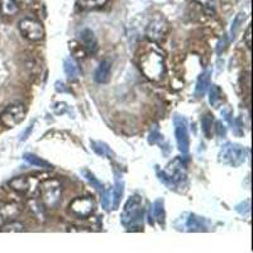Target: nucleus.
<instances>
[{
  "label": "nucleus",
  "mask_w": 253,
  "mask_h": 253,
  "mask_svg": "<svg viewBox=\"0 0 253 253\" xmlns=\"http://www.w3.org/2000/svg\"><path fill=\"white\" fill-rule=\"evenodd\" d=\"M143 200L139 195H133L128 199L121 215V223L126 228L141 227L143 224Z\"/></svg>",
  "instance_id": "obj_1"
},
{
  "label": "nucleus",
  "mask_w": 253,
  "mask_h": 253,
  "mask_svg": "<svg viewBox=\"0 0 253 253\" xmlns=\"http://www.w3.org/2000/svg\"><path fill=\"white\" fill-rule=\"evenodd\" d=\"M139 65H141L142 72L151 80H160L165 74L164 58L155 51H148L146 55L142 56Z\"/></svg>",
  "instance_id": "obj_2"
},
{
  "label": "nucleus",
  "mask_w": 253,
  "mask_h": 253,
  "mask_svg": "<svg viewBox=\"0 0 253 253\" xmlns=\"http://www.w3.org/2000/svg\"><path fill=\"white\" fill-rule=\"evenodd\" d=\"M248 151L241 144L237 143H225L221 147L220 152H219V160L220 162L225 165L237 167L241 166L247 158Z\"/></svg>",
  "instance_id": "obj_3"
},
{
  "label": "nucleus",
  "mask_w": 253,
  "mask_h": 253,
  "mask_svg": "<svg viewBox=\"0 0 253 253\" xmlns=\"http://www.w3.org/2000/svg\"><path fill=\"white\" fill-rule=\"evenodd\" d=\"M40 193L42 203L47 208H56L60 204L62 186L57 180H47L41 184Z\"/></svg>",
  "instance_id": "obj_4"
},
{
  "label": "nucleus",
  "mask_w": 253,
  "mask_h": 253,
  "mask_svg": "<svg viewBox=\"0 0 253 253\" xmlns=\"http://www.w3.org/2000/svg\"><path fill=\"white\" fill-rule=\"evenodd\" d=\"M27 109L23 104L15 103L6 107L0 114V122L1 124L8 128H14L18 124H20L26 118Z\"/></svg>",
  "instance_id": "obj_5"
},
{
  "label": "nucleus",
  "mask_w": 253,
  "mask_h": 253,
  "mask_svg": "<svg viewBox=\"0 0 253 253\" xmlns=\"http://www.w3.org/2000/svg\"><path fill=\"white\" fill-rule=\"evenodd\" d=\"M19 31L24 38L29 41H41L44 37V28L40 20L35 18H24L19 22Z\"/></svg>",
  "instance_id": "obj_6"
},
{
  "label": "nucleus",
  "mask_w": 253,
  "mask_h": 253,
  "mask_svg": "<svg viewBox=\"0 0 253 253\" xmlns=\"http://www.w3.org/2000/svg\"><path fill=\"white\" fill-rule=\"evenodd\" d=\"M173 124H175V135L178 150L182 155H187L190 150V138L186 119L181 115H176L173 118Z\"/></svg>",
  "instance_id": "obj_7"
},
{
  "label": "nucleus",
  "mask_w": 253,
  "mask_h": 253,
  "mask_svg": "<svg viewBox=\"0 0 253 253\" xmlns=\"http://www.w3.org/2000/svg\"><path fill=\"white\" fill-rule=\"evenodd\" d=\"M70 211L78 218H89L95 210V203L90 196H79L70 203Z\"/></svg>",
  "instance_id": "obj_8"
},
{
  "label": "nucleus",
  "mask_w": 253,
  "mask_h": 253,
  "mask_svg": "<svg viewBox=\"0 0 253 253\" xmlns=\"http://www.w3.org/2000/svg\"><path fill=\"white\" fill-rule=\"evenodd\" d=\"M166 20L157 14L152 20H151L148 27H147V36H148V38H151L152 41H160L164 38L165 33H166Z\"/></svg>",
  "instance_id": "obj_9"
},
{
  "label": "nucleus",
  "mask_w": 253,
  "mask_h": 253,
  "mask_svg": "<svg viewBox=\"0 0 253 253\" xmlns=\"http://www.w3.org/2000/svg\"><path fill=\"white\" fill-rule=\"evenodd\" d=\"M79 41H80V46L85 49L86 53H95L98 51V40L91 29L84 28L79 35Z\"/></svg>",
  "instance_id": "obj_10"
},
{
  "label": "nucleus",
  "mask_w": 253,
  "mask_h": 253,
  "mask_svg": "<svg viewBox=\"0 0 253 253\" xmlns=\"http://www.w3.org/2000/svg\"><path fill=\"white\" fill-rule=\"evenodd\" d=\"M110 74H112V63L109 60H103L95 71L94 79L96 83L105 84L110 80Z\"/></svg>",
  "instance_id": "obj_11"
},
{
  "label": "nucleus",
  "mask_w": 253,
  "mask_h": 253,
  "mask_svg": "<svg viewBox=\"0 0 253 253\" xmlns=\"http://www.w3.org/2000/svg\"><path fill=\"white\" fill-rule=\"evenodd\" d=\"M150 223L152 224L153 221H157L158 224L165 225V207H164V200L162 199H157L155 200L152 204V208H151V213H150Z\"/></svg>",
  "instance_id": "obj_12"
},
{
  "label": "nucleus",
  "mask_w": 253,
  "mask_h": 253,
  "mask_svg": "<svg viewBox=\"0 0 253 253\" xmlns=\"http://www.w3.org/2000/svg\"><path fill=\"white\" fill-rule=\"evenodd\" d=\"M210 76H211V70L210 69H207L205 71H203L202 74L199 75L198 81H196V86H195V95L198 96V98H202L203 95L207 92L210 84Z\"/></svg>",
  "instance_id": "obj_13"
},
{
  "label": "nucleus",
  "mask_w": 253,
  "mask_h": 253,
  "mask_svg": "<svg viewBox=\"0 0 253 253\" xmlns=\"http://www.w3.org/2000/svg\"><path fill=\"white\" fill-rule=\"evenodd\" d=\"M32 181H33L32 178L26 177V176H19V177H14L13 180H10L9 186L18 193L26 194L32 190Z\"/></svg>",
  "instance_id": "obj_14"
},
{
  "label": "nucleus",
  "mask_w": 253,
  "mask_h": 253,
  "mask_svg": "<svg viewBox=\"0 0 253 253\" xmlns=\"http://www.w3.org/2000/svg\"><path fill=\"white\" fill-rule=\"evenodd\" d=\"M63 70H65V74L69 78V80H78L79 76H80V69H79L78 62L72 57L65 58Z\"/></svg>",
  "instance_id": "obj_15"
},
{
  "label": "nucleus",
  "mask_w": 253,
  "mask_h": 253,
  "mask_svg": "<svg viewBox=\"0 0 253 253\" xmlns=\"http://www.w3.org/2000/svg\"><path fill=\"white\" fill-rule=\"evenodd\" d=\"M124 194V182L122 178H119V176L117 175L115 177V185L114 189H113V210H117L121 204V200L123 198Z\"/></svg>",
  "instance_id": "obj_16"
},
{
  "label": "nucleus",
  "mask_w": 253,
  "mask_h": 253,
  "mask_svg": "<svg viewBox=\"0 0 253 253\" xmlns=\"http://www.w3.org/2000/svg\"><path fill=\"white\" fill-rule=\"evenodd\" d=\"M187 228L191 232H203V230H207V221L202 216L191 214L187 219Z\"/></svg>",
  "instance_id": "obj_17"
},
{
  "label": "nucleus",
  "mask_w": 253,
  "mask_h": 253,
  "mask_svg": "<svg viewBox=\"0 0 253 253\" xmlns=\"http://www.w3.org/2000/svg\"><path fill=\"white\" fill-rule=\"evenodd\" d=\"M107 3L108 0H78V5L81 10H98Z\"/></svg>",
  "instance_id": "obj_18"
},
{
  "label": "nucleus",
  "mask_w": 253,
  "mask_h": 253,
  "mask_svg": "<svg viewBox=\"0 0 253 253\" xmlns=\"http://www.w3.org/2000/svg\"><path fill=\"white\" fill-rule=\"evenodd\" d=\"M23 160L26 162H28L29 165H32V166L42 167V169H52V165L49 164L48 161H46L43 158L38 157V156L33 155V153H26V155L23 156Z\"/></svg>",
  "instance_id": "obj_19"
},
{
  "label": "nucleus",
  "mask_w": 253,
  "mask_h": 253,
  "mask_svg": "<svg viewBox=\"0 0 253 253\" xmlns=\"http://www.w3.org/2000/svg\"><path fill=\"white\" fill-rule=\"evenodd\" d=\"M91 147H92V150L98 153L99 156H103V157H108V158H110V160H112L113 156H114L113 151L110 150V147L108 146L107 143H104V142L92 141L91 142Z\"/></svg>",
  "instance_id": "obj_20"
},
{
  "label": "nucleus",
  "mask_w": 253,
  "mask_h": 253,
  "mask_svg": "<svg viewBox=\"0 0 253 253\" xmlns=\"http://www.w3.org/2000/svg\"><path fill=\"white\" fill-rule=\"evenodd\" d=\"M0 10L3 15H14L18 12L17 0H0Z\"/></svg>",
  "instance_id": "obj_21"
},
{
  "label": "nucleus",
  "mask_w": 253,
  "mask_h": 253,
  "mask_svg": "<svg viewBox=\"0 0 253 253\" xmlns=\"http://www.w3.org/2000/svg\"><path fill=\"white\" fill-rule=\"evenodd\" d=\"M221 96H223V92H221V89L218 86V85H211L209 91V103L211 107H218L219 103L221 101Z\"/></svg>",
  "instance_id": "obj_22"
},
{
  "label": "nucleus",
  "mask_w": 253,
  "mask_h": 253,
  "mask_svg": "<svg viewBox=\"0 0 253 253\" xmlns=\"http://www.w3.org/2000/svg\"><path fill=\"white\" fill-rule=\"evenodd\" d=\"M214 117L210 113L205 114L202 119V129L207 138H211V128H213Z\"/></svg>",
  "instance_id": "obj_23"
},
{
  "label": "nucleus",
  "mask_w": 253,
  "mask_h": 253,
  "mask_svg": "<svg viewBox=\"0 0 253 253\" xmlns=\"http://www.w3.org/2000/svg\"><path fill=\"white\" fill-rule=\"evenodd\" d=\"M81 173H83L84 177L86 178L87 181H89L90 184H91L92 186L95 187V189L98 190V191H101V190H103V185H101V182L99 181L98 178L95 177V176L92 175V173L90 172L89 170H86V169H84V170H81Z\"/></svg>",
  "instance_id": "obj_24"
},
{
  "label": "nucleus",
  "mask_w": 253,
  "mask_h": 253,
  "mask_svg": "<svg viewBox=\"0 0 253 253\" xmlns=\"http://www.w3.org/2000/svg\"><path fill=\"white\" fill-rule=\"evenodd\" d=\"M0 230H1V232H14V233H19V232H24L26 228H24V225L22 224V223H19V221H10L8 224L3 225V228Z\"/></svg>",
  "instance_id": "obj_25"
},
{
  "label": "nucleus",
  "mask_w": 253,
  "mask_h": 253,
  "mask_svg": "<svg viewBox=\"0 0 253 253\" xmlns=\"http://www.w3.org/2000/svg\"><path fill=\"white\" fill-rule=\"evenodd\" d=\"M246 14L245 13H241V14L237 15L233 20V24H232V29H230V35H232V38H236V35L238 33L239 28H241V24L245 22Z\"/></svg>",
  "instance_id": "obj_26"
},
{
  "label": "nucleus",
  "mask_w": 253,
  "mask_h": 253,
  "mask_svg": "<svg viewBox=\"0 0 253 253\" xmlns=\"http://www.w3.org/2000/svg\"><path fill=\"white\" fill-rule=\"evenodd\" d=\"M112 190H101V204L105 210H109L110 202H112Z\"/></svg>",
  "instance_id": "obj_27"
},
{
  "label": "nucleus",
  "mask_w": 253,
  "mask_h": 253,
  "mask_svg": "<svg viewBox=\"0 0 253 253\" xmlns=\"http://www.w3.org/2000/svg\"><path fill=\"white\" fill-rule=\"evenodd\" d=\"M236 210L238 211L241 215H248V213H250V200H246V202L241 203L239 205H237L236 207Z\"/></svg>",
  "instance_id": "obj_28"
},
{
  "label": "nucleus",
  "mask_w": 253,
  "mask_h": 253,
  "mask_svg": "<svg viewBox=\"0 0 253 253\" xmlns=\"http://www.w3.org/2000/svg\"><path fill=\"white\" fill-rule=\"evenodd\" d=\"M215 132H216V134H218V137H220V138H224L225 135H227V128H225V126L221 123V122H216Z\"/></svg>",
  "instance_id": "obj_29"
},
{
  "label": "nucleus",
  "mask_w": 253,
  "mask_h": 253,
  "mask_svg": "<svg viewBox=\"0 0 253 253\" xmlns=\"http://www.w3.org/2000/svg\"><path fill=\"white\" fill-rule=\"evenodd\" d=\"M40 204H41V203L37 202V200H35V202H32V210H33V211H36L37 216L41 219V216H43L44 210L43 209H40Z\"/></svg>",
  "instance_id": "obj_30"
},
{
  "label": "nucleus",
  "mask_w": 253,
  "mask_h": 253,
  "mask_svg": "<svg viewBox=\"0 0 253 253\" xmlns=\"http://www.w3.org/2000/svg\"><path fill=\"white\" fill-rule=\"evenodd\" d=\"M162 139V135L158 133V130H152L150 134V138H148V142H150L151 144H155L157 143L158 141H161Z\"/></svg>",
  "instance_id": "obj_31"
},
{
  "label": "nucleus",
  "mask_w": 253,
  "mask_h": 253,
  "mask_svg": "<svg viewBox=\"0 0 253 253\" xmlns=\"http://www.w3.org/2000/svg\"><path fill=\"white\" fill-rule=\"evenodd\" d=\"M232 123H233V126H232V128H233V132L236 133L237 135H242V134H243V129H242L241 123H239L238 119H237V121H233V122H232Z\"/></svg>",
  "instance_id": "obj_32"
},
{
  "label": "nucleus",
  "mask_w": 253,
  "mask_h": 253,
  "mask_svg": "<svg viewBox=\"0 0 253 253\" xmlns=\"http://www.w3.org/2000/svg\"><path fill=\"white\" fill-rule=\"evenodd\" d=\"M245 41H246V46H247V48H251V27H248L247 28Z\"/></svg>",
  "instance_id": "obj_33"
},
{
  "label": "nucleus",
  "mask_w": 253,
  "mask_h": 253,
  "mask_svg": "<svg viewBox=\"0 0 253 253\" xmlns=\"http://www.w3.org/2000/svg\"><path fill=\"white\" fill-rule=\"evenodd\" d=\"M225 47H227V37H223V43H219L218 46V53H221V51H224Z\"/></svg>",
  "instance_id": "obj_34"
},
{
  "label": "nucleus",
  "mask_w": 253,
  "mask_h": 253,
  "mask_svg": "<svg viewBox=\"0 0 253 253\" xmlns=\"http://www.w3.org/2000/svg\"><path fill=\"white\" fill-rule=\"evenodd\" d=\"M32 129H33V124H31V126H28V129H27V130H26V133H24V134H23V135H22V141H26V139H27V138H28V137H27V135H28V134H29V133H31V132H32Z\"/></svg>",
  "instance_id": "obj_35"
},
{
  "label": "nucleus",
  "mask_w": 253,
  "mask_h": 253,
  "mask_svg": "<svg viewBox=\"0 0 253 253\" xmlns=\"http://www.w3.org/2000/svg\"><path fill=\"white\" fill-rule=\"evenodd\" d=\"M33 0H17V3L19 4H23V5H29Z\"/></svg>",
  "instance_id": "obj_36"
}]
</instances>
